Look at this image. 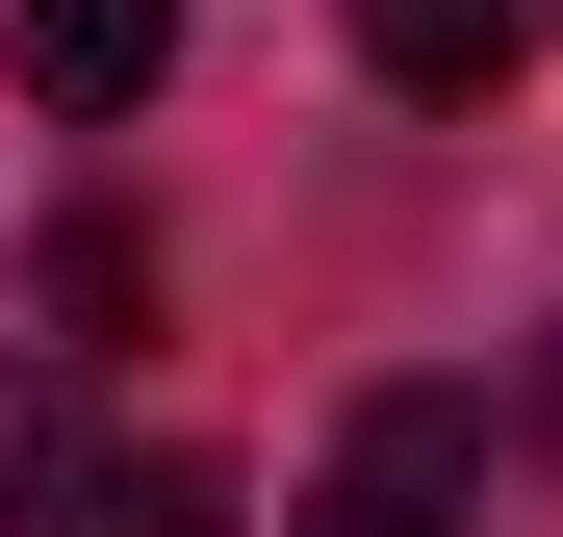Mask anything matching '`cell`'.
Masks as SVG:
<instances>
[{
  "mask_svg": "<svg viewBox=\"0 0 563 537\" xmlns=\"http://www.w3.org/2000/svg\"><path fill=\"white\" fill-rule=\"evenodd\" d=\"M0 537H231V461L206 435H103L77 333H52V358H0Z\"/></svg>",
  "mask_w": 563,
  "mask_h": 537,
  "instance_id": "1",
  "label": "cell"
},
{
  "mask_svg": "<svg viewBox=\"0 0 563 537\" xmlns=\"http://www.w3.org/2000/svg\"><path fill=\"white\" fill-rule=\"evenodd\" d=\"M282 537H487V410H461V384H385L308 486H282Z\"/></svg>",
  "mask_w": 563,
  "mask_h": 537,
  "instance_id": "2",
  "label": "cell"
},
{
  "mask_svg": "<svg viewBox=\"0 0 563 537\" xmlns=\"http://www.w3.org/2000/svg\"><path fill=\"white\" fill-rule=\"evenodd\" d=\"M0 52H26V103H52V128H129L154 77H179V0H26Z\"/></svg>",
  "mask_w": 563,
  "mask_h": 537,
  "instance_id": "3",
  "label": "cell"
},
{
  "mask_svg": "<svg viewBox=\"0 0 563 537\" xmlns=\"http://www.w3.org/2000/svg\"><path fill=\"white\" fill-rule=\"evenodd\" d=\"M512 52H538V0H358V77L385 103H487Z\"/></svg>",
  "mask_w": 563,
  "mask_h": 537,
  "instance_id": "4",
  "label": "cell"
},
{
  "mask_svg": "<svg viewBox=\"0 0 563 537\" xmlns=\"http://www.w3.org/2000/svg\"><path fill=\"white\" fill-rule=\"evenodd\" d=\"M129 282H154V256H129V231H52V256H26V307H52L77 358H103V333H129Z\"/></svg>",
  "mask_w": 563,
  "mask_h": 537,
  "instance_id": "5",
  "label": "cell"
},
{
  "mask_svg": "<svg viewBox=\"0 0 563 537\" xmlns=\"http://www.w3.org/2000/svg\"><path fill=\"white\" fill-rule=\"evenodd\" d=\"M538 410H563V358H538Z\"/></svg>",
  "mask_w": 563,
  "mask_h": 537,
  "instance_id": "6",
  "label": "cell"
}]
</instances>
